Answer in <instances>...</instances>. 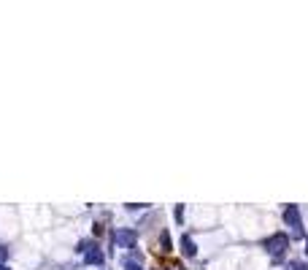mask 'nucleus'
<instances>
[{
	"label": "nucleus",
	"mask_w": 308,
	"mask_h": 270,
	"mask_svg": "<svg viewBox=\"0 0 308 270\" xmlns=\"http://www.w3.org/2000/svg\"><path fill=\"white\" fill-rule=\"evenodd\" d=\"M265 249H268V254H270L273 260H281L284 251L289 249V238H287L284 232H276L273 238H268V240H265Z\"/></svg>",
	"instance_id": "1"
},
{
	"label": "nucleus",
	"mask_w": 308,
	"mask_h": 270,
	"mask_svg": "<svg viewBox=\"0 0 308 270\" xmlns=\"http://www.w3.org/2000/svg\"><path fill=\"white\" fill-rule=\"evenodd\" d=\"M284 222H287V227H292L295 238H303V219H300L298 205H287L284 208Z\"/></svg>",
	"instance_id": "2"
},
{
	"label": "nucleus",
	"mask_w": 308,
	"mask_h": 270,
	"mask_svg": "<svg viewBox=\"0 0 308 270\" xmlns=\"http://www.w3.org/2000/svg\"><path fill=\"white\" fill-rule=\"evenodd\" d=\"M114 240H116L122 249H133L135 246V232L133 230H116V232H114Z\"/></svg>",
	"instance_id": "3"
},
{
	"label": "nucleus",
	"mask_w": 308,
	"mask_h": 270,
	"mask_svg": "<svg viewBox=\"0 0 308 270\" xmlns=\"http://www.w3.org/2000/svg\"><path fill=\"white\" fill-rule=\"evenodd\" d=\"M84 260H87L89 265H103V251H100V249H95V246H89L87 254H84Z\"/></svg>",
	"instance_id": "4"
},
{
	"label": "nucleus",
	"mask_w": 308,
	"mask_h": 270,
	"mask_svg": "<svg viewBox=\"0 0 308 270\" xmlns=\"http://www.w3.org/2000/svg\"><path fill=\"white\" fill-rule=\"evenodd\" d=\"M181 251H184L187 257H195V254H197V249H195V240H192L190 235H184V238H181Z\"/></svg>",
	"instance_id": "5"
},
{
	"label": "nucleus",
	"mask_w": 308,
	"mask_h": 270,
	"mask_svg": "<svg viewBox=\"0 0 308 270\" xmlns=\"http://www.w3.org/2000/svg\"><path fill=\"white\" fill-rule=\"evenodd\" d=\"M159 243H162V251H170V235L162 232V235H159Z\"/></svg>",
	"instance_id": "6"
},
{
	"label": "nucleus",
	"mask_w": 308,
	"mask_h": 270,
	"mask_svg": "<svg viewBox=\"0 0 308 270\" xmlns=\"http://www.w3.org/2000/svg\"><path fill=\"white\" fill-rule=\"evenodd\" d=\"M5 260H8V249H5V246H0V265H5Z\"/></svg>",
	"instance_id": "7"
},
{
	"label": "nucleus",
	"mask_w": 308,
	"mask_h": 270,
	"mask_svg": "<svg viewBox=\"0 0 308 270\" xmlns=\"http://www.w3.org/2000/svg\"><path fill=\"white\" fill-rule=\"evenodd\" d=\"M184 219V205H176V222Z\"/></svg>",
	"instance_id": "8"
},
{
	"label": "nucleus",
	"mask_w": 308,
	"mask_h": 270,
	"mask_svg": "<svg viewBox=\"0 0 308 270\" xmlns=\"http://www.w3.org/2000/svg\"><path fill=\"white\" fill-rule=\"evenodd\" d=\"M127 270H144L141 265H135V262H127Z\"/></svg>",
	"instance_id": "9"
},
{
	"label": "nucleus",
	"mask_w": 308,
	"mask_h": 270,
	"mask_svg": "<svg viewBox=\"0 0 308 270\" xmlns=\"http://www.w3.org/2000/svg\"><path fill=\"white\" fill-rule=\"evenodd\" d=\"M292 270H308V268H306V265H295Z\"/></svg>",
	"instance_id": "10"
},
{
	"label": "nucleus",
	"mask_w": 308,
	"mask_h": 270,
	"mask_svg": "<svg viewBox=\"0 0 308 270\" xmlns=\"http://www.w3.org/2000/svg\"><path fill=\"white\" fill-rule=\"evenodd\" d=\"M0 270H8V268H5V265H0Z\"/></svg>",
	"instance_id": "11"
},
{
	"label": "nucleus",
	"mask_w": 308,
	"mask_h": 270,
	"mask_svg": "<svg viewBox=\"0 0 308 270\" xmlns=\"http://www.w3.org/2000/svg\"><path fill=\"white\" fill-rule=\"evenodd\" d=\"M306 251H308V249H306Z\"/></svg>",
	"instance_id": "12"
}]
</instances>
